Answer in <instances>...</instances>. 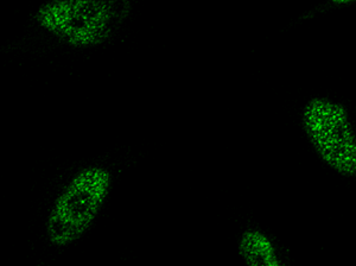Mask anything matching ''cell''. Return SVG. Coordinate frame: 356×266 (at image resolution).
<instances>
[{
	"mask_svg": "<svg viewBox=\"0 0 356 266\" xmlns=\"http://www.w3.org/2000/svg\"><path fill=\"white\" fill-rule=\"evenodd\" d=\"M131 13L129 0H65L41 5L33 20L62 45L86 49L112 40Z\"/></svg>",
	"mask_w": 356,
	"mask_h": 266,
	"instance_id": "1",
	"label": "cell"
},
{
	"mask_svg": "<svg viewBox=\"0 0 356 266\" xmlns=\"http://www.w3.org/2000/svg\"><path fill=\"white\" fill-rule=\"evenodd\" d=\"M113 176L102 166L79 170L57 195L49 212L45 233L49 242L65 247L81 239L92 227L110 195Z\"/></svg>",
	"mask_w": 356,
	"mask_h": 266,
	"instance_id": "2",
	"label": "cell"
},
{
	"mask_svg": "<svg viewBox=\"0 0 356 266\" xmlns=\"http://www.w3.org/2000/svg\"><path fill=\"white\" fill-rule=\"evenodd\" d=\"M300 124L325 166L342 178H355V131L344 105L330 97H312L302 109Z\"/></svg>",
	"mask_w": 356,
	"mask_h": 266,
	"instance_id": "3",
	"label": "cell"
},
{
	"mask_svg": "<svg viewBox=\"0 0 356 266\" xmlns=\"http://www.w3.org/2000/svg\"><path fill=\"white\" fill-rule=\"evenodd\" d=\"M238 252L246 266H288L280 258L275 242L258 228H247L240 235Z\"/></svg>",
	"mask_w": 356,
	"mask_h": 266,
	"instance_id": "4",
	"label": "cell"
}]
</instances>
